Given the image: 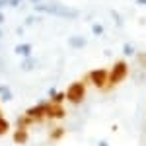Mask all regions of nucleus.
I'll return each mask as SVG.
<instances>
[{
	"label": "nucleus",
	"mask_w": 146,
	"mask_h": 146,
	"mask_svg": "<svg viewBox=\"0 0 146 146\" xmlns=\"http://www.w3.org/2000/svg\"><path fill=\"white\" fill-rule=\"evenodd\" d=\"M123 51H125V55H127V56H133V55H135V47L131 45V43H127Z\"/></svg>",
	"instance_id": "f8f14e48"
},
{
	"label": "nucleus",
	"mask_w": 146,
	"mask_h": 146,
	"mask_svg": "<svg viewBox=\"0 0 146 146\" xmlns=\"http://www.w3.org/2000/svg\"><path fill=\"white\" fill-rule=\"evenodd\" d=\"M113 18H115V22H117V23H119V25H121V18L117 16V12H113Z\"/></svg>",
	"instance_id": "dca6fc26"
},
{
	"label": "nucleus",
	"mask_w": 146,
	"mask_h": 146,
	"mask_svg": "<svg viewBox=\"0 0 146 146\" xmlns=\"http://www.w3.org/2000/svg\"><path fill=\"white\" fill-rule=\"evenodd\" d=\"M62 100H64V94H53V103H62Z\"/></svg>",
	"instance_id": "ddd939ff"
},
{
	"label": "nucleus",
	"mask_w": 146,
	"mask_h": 146,
	"mask_svg": "<svg viewBox=\"0 0 146 146\" xmlns=\"http://www.w3.org/2000/svg\"><path fill=\"white\" fill-rule=\"evenodd\" d=\"M136 60H138V64L146 70V51H140V53H136Z\"/></svg>",
	"instance_id": "9d476101"
},
{
	"label": "nucleus",
	"mask_w": 146,
	"mask_h": 146,
	"mask_svg": "<svg viewBox=\"0 0 146 146\" xmlns=\"http://www.w3.org/2000/svg\"><path fill=\"white\" fill-rule=\"evenodd\" d=\"M100 146H109V144H107V142H105V140H103V142H101V144Z\"/></svg>",
	"instance_id": "6ab92c4d"
},
{
	"label": "nucleus",
	"mask_w": 146,
	"mask_h": 146,
	"mask_svg": "<svg viewBox=\"0 0 146 146\" xmlns=\"http://www.w3.org/2000/svg\"><path fill=\"white\" fill-rule=\"evenodd\" d=\"M45 117L47 119H62V117H64V107H62V103L47 101L45 103Z\"/></svg>",
	"instance_id": "39448f33"
},
{
	"label": "nucleus",
	"mask_w": 146,
	"mask_h": 146,
	"mask_svg": "<svg viewBox=\"0 0 146 146\" xmlns=\"http://www.w3.org/2000/svg\"><path fill=\"white\" fill-rule=\"evenodd\" d=\"M16 53H18V55H29V53H31V47L29 45H20V47H16Z\"/></svg>",
	"instance_id": "9b49d317"
},
{
	"label": "nucleus",
	"mask_w": 146,
	"mask_h": 146,
	"mask_svg": "<svg viewBox=\"0 0 146 146\" xmlns=\"http://www.w3.org/2000/svg\"><path fill=\"white\" fill-rule=\"evenodd\" d=\"M92 29H94V33H96V35H101V33H103V25H101V23H96Z\"/></svg>",
	"instance_id": "4468645a"
},
{
	"label": "nucleus",
	"mask_w": 146,
	"mask_h": 146,
	"mask_svg": "<svg viewBox=\"0 0 146 146\" xmlns=\"http://www.w3.org/2000/svg\"><path fill=\"white\" fill-rule=\"evenodd\" d=\"M8 131H10V123H8V121L2 117V113H0V136H4Z\"/></svg>",
	"instance_id": "6e6552de"
},
{
	"label": "nucleus",
	"mask_w": 146,
	"mask_h": 146,
	"mask_svg": "<svg viewBox=\"0 0 146 146\" xmlns=\"http://www.w3.org/2000/svg\"><path fill=\"white\" fill-rule=\"evenodd\" d=\"M68 43H70L72 47H78V49H80V47L86 45V39H84V37H70Z\"/></svg>",
	"instance_id": "1a4fd4ad"
},
{
	"label": "nucleus",
	"mask_w": 146,
	"mask_h": 146,
	"mask_svg": "<svg viewBox=\"0 0 146 146\" xmlns=\"http://www.w3.org/2000/svg\"><path fill=\"white\" fill-rule=\"evenodd\" d=\"M35 10L39 12H51V14H56V16H64V18H76L78 16V10H72V8H66L62 4H35Z\"/></svg>",
	"instance_id": "f03ea898"
},
{
	"label": "nucleus",
	"mask_w": 146,
	"mask_h": 146,
	"mask_svg": "<svg viewBox=\"0 0 146 146\" xmlns=\"http://www.w3.org/2000/svg\"><path fill=\"white\" fill-rule=\"evenodd\" d=\"M2 20H4V16H2V14H0V22H2Z\"/></svg>",
	"instance_id": "aec40b11"
},
{
	"label": "nucleus",
	"mask_w": 146,
	"mask_h": 146,
	"mask_svg": "<svg viewBox=\"0 0 146 146\" xmlns=\"http://www.w3.org/2000/svg\"><path fill=\"white\" fill-rule=\"evenodd\" d=\"M136 4H140V6H146V0H135Z\"/></svg>",
	"instance_id": "f3484780"
},
{
	"label": "nucleus",
	"mask_w": 146,
	"mask_h": 146,
	"mask_svg": "<svg viewBox=\"0 0 146 146\" xmlns=\"http://www.w3.org/2000/svg\"><path fill=\"white\" fill-rule=\"evenodd\" d=\"M51 140H58V138H62V136H64V129H62V127H55V129H53V131H51Z\"/></svg>",
	"instance_id": "0eeeda50"
},
{
	"label": "nucleus",
	"mask_w": 146,
	"mask_h": 146,
	"mask_svg": "<svg viewBox=\"0 0 146 146\" xmlns=\"http://www.w3.org/2000/svg\"><path fill=\"white\" fill-rule=\"evenodd\" d=\"M86 80L92 82L96 88L105 90V88H107V80H109V70H107V68H96V70L88 72V78Z\"/></svg>",
	"instance_id": "20e7f679"
},
{
	"label": "nucleus",
	"mask_w": 146,
	"mask_h": 146,
	"mask_svg": "<svg viewBox=\"0 0 146 146\" xmlns=\"http://www.w3.org/2000/svg\"><path fill=\"white\" fill-rule=\"evenodd\" d=\"M127 76H129V64H127V60H117L111 66V70H109V80H107V88L105 90H113Z\"/></svg>",
	"instance_id": "f257e3e1"
},
{
	"label": "nucleus",
	"mask_w": 146,
	"mask_h": 146,
	"mask_svg": "<svg viewBox=\"0 0 146 146\" xmlns=\"http://www.w3.org/2000/svg\"><path fill=\"white\" fill-rule=\"evenodd\" d=\"M64 98H66L72 105L82 103V101H84V98H86V84H84V82H72V84L68 86Z\"/></svg>",
	"instance_id": "7ed1b4c3"
},
{
	"label": "nucleus",
	"mask_w": 146,
	"mask_h": 146,
	"mask_svg": "<svg viewBox=\"0 0 146 146\" xmlns=\"http://www.w3.org/2000/svg\"><path fill=\"white\" fill-rule=\"evenodd\" d=\"M8 4V0H0V6H6Z\"/></svg>",
	"instance_id": "a211bd4d"
},
{
	"label": "nucleus",
	"mask_w": 146,
	"mask_h": 146,
	"mask_svg": "<svg viewBox=\"0 0 146 146\" xmlns=\"http://www.w3.org/2000/svg\"><path fill=\"white\" fill-rule=\"evenodd\" d=\"M33 2H39V0H33Z\"/></svg>",
	"instance_id": "412c9836"
},
{
	"label": "nucleus",
	"mask_w": 146,
	"mask_h": 146,
	"mask_svg": "<svg viewBox=\"0 0 146 146\" xmlns=\"http://www.w3.org/2000/svg\"><path fill=\"white\" fill-rule=\"evenodd\" d=\"M20 2H22V0H8V4H10V6H18Z\"/></svg>",
	"instance_id": "2eb2a0df"
},
{
	"label": "nucleus",
	"mask_w": 146,
	"mask_h": 146,
	"mask_svg": "<svg viewBox=\"0 0 146 146\" xmlns=\"http://www.w3.org/2000/svg\"><path fill=\"white\" fill-rule=\"evenodd\" d=\"M27 136H29V131L25 127H20L16 133H14V142L16 144H25L27 142Z\"/></svg>",
	"instance_id": "423d86ee"
}]
</instances>
